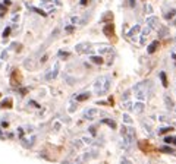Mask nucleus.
I'll return each instance as SVG.
<instances>
[{
  "instance_id": "7c9ffc66",
  "label": "nucleus",
  "mask_w": 176,
  "mask_h": 164,
  "mask_svg": "<svg viewBox=\"0 0 176 164\" xmlns=\"http://www.w3.org/2000/svg\"><path fill=\"white\" fill-rule=\"evenodd\" d=\"M90 133H91L93 136H95V135H97V131H95L94 126H91V128H90Z\"/></svg>"
},
{
  "instance_id": "58836bf2",
  "label": "nucleus",
  "mask_w": 176,
  "mask_h": 164,
  "mask_svg": "<svg viewBox=\"0 0 176 164\" xmlns=\"http://www.w3.org/2000/svg\"><path fill=\"white\" fill-rule=\"evenodd\" d=\"M7 126H9L7 122H2V128H7Z\"/></svg>"
},
{
  "instance_id": "c03bdc74",
  "label": "nucleus",
  "mask_w": 176,
  "mask_h": 164,
  "mask_svg": "<svg viewBox=\"0 0 176 164\" xmlns=\"http://www.w3.org/2000/svg\"><path fill=\"white\" fill-rule=\"evenodd\" d=\"M0 98H2V92H0Z\"/></svg>"
},
{
  "instance_id": "37998d69",
  "label": "nucleus",
  "mask_w": 176,
  "mask_h": 164,
  "mask_svg": "<svg viewBox=\"0 0 176 164\" xmlns=\"http://www.w3.org/2000/svg\"><path fill=\"white\" fill-rule=\"evenodd\" d=\"M173 144H176V138H173V141H172Z\"/></svg>"
},
{
  "instance_id": "a211bd4d",
  "label": "nucleus",
  "mask_w": 176,
  "mask_h": 164,
  "mask_svg": "<svg viewBox=\"0 0 176 164\" xmlns=\"http://www.w3.org/2000/svg\"><path fill=\"white\" fill-rule=\"evenodd\" d=\"M160 79H161V84L165 88L169 86V82H167V76H166V73L165 72H160Z\"/></svg>"
},
{
  "instance_id": "f03ea898",
  "label": "nucleus",
  "mask_w": 176,
  "mask_h": 164,
  "mask_svg": "<svg viewBox=\"0 0 176 164\" xmlns=\"http://www.w3.org/2000/svg\"><path fill=\"white\" fill-rule=\"evenodd\" d=\"M134 91H135V97L140 100V101H144L147 98V84L145 82H140L134 86Z\"/></svg>"
},
{
  "instance_id": "bb28decb",
  "label": "nucleus",
  "mask_w": 176,
  "mask_h": 164,
  "mask_svg": "<svg viewBox=\"0 0 176 164\" xmlns=\"http://www.w3.org/2000/svg\"><path fill=\"white\" fill-rule=\"evenodd\" d=\"M161 151H165V153H167V154H173V153H175V151H173L172 148H169V147H163Z\"/></svg>"
},
{
  "instance_id": "cd10ccee",
  "label": "nucleus",
  "mask_w": 176,
  "mask_h": 164,
  "mask_svg": "<svg viewBox=\"0 0 176 164\" xmlns=\"http://www.w3.org/2000/svg\"><path fill=\"white\" fill-rule=\"evenodd\" d=\"M65 31L71 34V32H73V31H75V27H73V25H68V27L65 28Z\"/></svg>"
},
{
  "instance_id": "f8f14e48",
  "label": "nucleus",
  "mask_w": 176,
  "mask_h": 164,
  "mask_svg": "<svg viewBox=\"0 0 176 164\" xmlns=\"http://www.w3.org/2000/svg\"><path fill=\"white\" fill-rule=\"evenodd\" d=\"M132 110H134L135 113H142V111H144V103H142V101L135 103L134 107H132Z\"/></svg>"
},
{
  "instance_id": "0eeeda50",
  "label": "nucleus",
  "mask_w": 176,
  "mask_h": 164,
  "mask_svg": "<svg viewBox=\"0 0 176 164\" xmlns=\"http://www.w3.org/2000/svg\"><path fill=\"white\" fill-rule=\"evenodd\" d=\"M159 47H160V43H159V41H153L151 44H150V46L147 47V53H148V54H153V53H156Z\"/></svg>"
},
{
  "instance_id": "5701e85b",
  "label": "nucleus",
  "mask_w": 176,
  "mask_h": 164,
  "mask_svg": "<svg viewBox=\"0 0 176 164\" xmlns=\"http://www.w3.org/2000/svg\"><path fill=\"white\" fill-rule=\"evenodd\" d=\"M122 107H123V108H126V110H132V103H131V101H128V100H125V103L122 104Z\"/></svg>"
},
{
  "instance_id": "c9c22d12",
  "label": "nucleus",
  "mask_w": 176,
  "mask_h": 164,
  "mask_svg": "<svg viewBox=\"0 0 176 164\" xmlns=\"http://www.w3.org/2000/svg\"><path fill=\"white\" fill-rule=\"evenodd\" d=\"M47 59H48V54H44V56L41 57V63H46V62H47Z\"/></svg>"
},
{
  "instance_id": "7ed1b4c3",
  "label": "nucleus",
  "mask_w": 176,
  "mask_h": 164,
  "mask_svg": "<svg viewBox=\"0 0 176 164\" xmlns=\"http://www.w3.org/2000/svg\"><path fill=\"white\" fill-rule=\"evenodd\" d=\"M10 82L13 86H19L21 82H22V75L18 69H15L13 72H12V76H10Z\"/></svg>"
},
{
  "instance_id": "a19ab883",
  "label": "nucleus",
  "mask_w": 176,
  "mask_h": 164,
  "mask_svg": "<svg viewBox=\"0 0 176 164\" xmlns=\"http://www.w3.org/2000/svg\"><path fill=\"white\" fill-rule=\"evenodd\" d=\"M172 57H173V59H175V60H176V54H175V53H173V54H172Z\"/></svg>"
},
{
  "instance_id": "39448f33",
  "label": "nucleus",
  "mask_w": 176,
  "mask_h": 164,
  "mask_svg": "<svg viewBox=\"0 0 176 164\" xmlns=\"http://www.w3.org/2000/svg\"><path fill=\"white\" fill-rule=\"evenodd\" d=\"M147 27L151 28V29H157V28L160 27L159 18H156V16H150V18H147Z\"/></svg>"
},
{
  "instance_id": "f257e3e1",
  "label": "nucleus",
  "mask_w": 176,
  "mask_h": 164,
  "mask_svg": "<svg viewBox=\"0 0 176 164\" xmlns=\"http://www.w3.org/2000/svg\"><path fill=\"white\" fill-rule=\"evenodd\" d=\"M94 88H95V92L98 95H104L109 92L110 90V79L107 76H101V78H98L94 84Z\"/></svg>"
},
{
  "instance_id": "e433bc0d",
  "label": "nucleus",
  "mask_w": 176,
  "mask_h": 164,
  "mask_svg": "<svg viewBox=\"0 0 176 164\" xmlns=\"http://www.w3.org/2000/svg\"><path fill=\"white\" fill-rule=\"evenodd\" d=\"M88 2H90V0H81V5H82V6H87Z\"/></svg>"
},
{
  "instance_id": "c756f323",
  "label": "nucleus",
  "mask_w": 176,
  "mask_h": 164,
  "mask_svg": "<svg viewBox=\"0 0 176 164\" xmlns=\"http://www.w3.org/2000/svg\"><path fill=\"white\" fill-rule=\"evenodd\" d=\"M129 94H131V91H126V92H125V94L122 95V100H123V101H125V100H128V98H129Z\"/></svg>"
},
{
  "instance_id": "b1692460",
  "label": "nucleus",
  "mask_w": 176,
  "mask_h": 164,
  "mask_svg": "<svg viewBox=\"0 0 176 164\" xmlns=\"http://www.w3.org/2000/svg\"><path fill=\"white\" fill-rule=\"evenodd\" d=\"M110 50H112L110 47H101V48L98 50V53L100 54H107V53H110Z\"/></svg>"
},
{
  "instance_id": "aec40b11",
  "label": "nucleus",
  "mask_w": 176,
  "mask_h": 164,
  "mask_svg": "<svg viewBox=\"0 0 176 164\" xmlns=\"http://www.w3.org/2000/svg\"><path fill=\"white\" fill-rule=\"evenodd\" d=\"M173 128L172 126H166V128H160L159 129V135H163V133H167V132H172Z\"/></svg>"
},
{
  "instance_id": "4be33fe9",
  "label": "nucleus",
  "mask_w": 176,
  "mask_h": 164,
  "mask_svg": "<svg viewBox=\"0 0 176 164\" xmlns=\"http://www.w3.org/2000/svg\"><path fill=\"white\" fill-rule=\"evenodd\" d=\"M6 12H7V7L2 3V5H0V18H3L6 15Z\"/></svg>"
},
{
  "instance_id": "ea45409f",
  "label": "nucleus",
  "mask_w": 176,
  "mask_h": 164,
  "mask_svg": "<svg viewBox=\"0 0 176 164\" xmlns=\"http://www.w3.org/2000/svg\"><path fill=\"white\" fill-rule=\"evenodd\" d=\"M122 164H131L128 160H122Z\"/></svg>"
},
{
  "instance_id": "f704fd0d",
  "label": "nucleus",
  "mask_w": 176,
  "mask_h": 164,
  "mask_svg": "<svg viewBox=\"0 0 176 164\" xmlns=\"http://www.w3.org/2000/svg\"><path fill=\"white\" fill-rule=\"evenodd\" d=\"M3 5H5L6 7H9V6L12 5V2H10V0H3Z\"/></svg>"
},
{
  "instance_id": "79ce46f5",
  "label": "nucleus",
  "mask_w": 176,
  "mask_h": 164,
  "mask_svg": "<svg viewBox=\"0 0 176 164\" xmlns=\"http://www.w3.org/2000/svg\"><path fill=\"white\" fill-rule=\"evenodd\" d=\"M175 16H176V15H175ZM173 25H176V18L173 19Z\"/></svg>"
},
{
  "instance_id": "6ab92c4d",
  "label": "nucleus",
  "mask_w": 176,
  "mask_h": 164,
  "mask_svg": "<svg viewBox=\"0 0 176 164\" xmlns=\"http://www.w3.org/2000/svg\"><path fill=\"white\" fill-rule=\"evenodd\" d=\"M165 103L167 106V108H173L175 107V103H173V100L169 97V95H165Z\"/></svg>"
},
{
  "instance_id": "4468645a",
  "label": "nucleus",
  "mask_w": 176,
  "mask_h": 164,
  "mask_svg": "<svg viewBox=\"0 0 176 164\" xmlns=\"http://www.w3.org/2000/svg\"><path fill=\"white\" fill-rule=\"evenodd\" d=\"M57 73H59V63H56L54 65V69L50 72L48 75H47V79H52V78H56L57 76Z\"/></svg>"
},
{
  "instance_id": "1a4fd4ad",
  "label": "nucleus",
  "mask_w": 176,
  "mask_h": 164,
  "mask_svg": "<svg viewBox=\"0 0 176 164\" xmlns=\"http://www.w3.org/2000/svg\"><path fill=\"white\" fill-rule=\"evenodd\" d=\"M90 97H91L90 92H82V94H79V95L75 97V100H77L78 103H82V101H87V100H90Z\"/></svg>"
},
{
  "instance_id": "6e6552de",
  "label": "nucleus",
  "mask_w": 176,
  "mask_h": 164,
  "mask_svg": "<svg viewBox=\"0 0 176 164\" xmlns=\"http://www.w3.org/2000/svg\"><path fill=\"white\" fill-rule=\"evenodd\" d=\"M88 48H90V44L88 43H81V44H78L77 46V53H84V52H87L88 53Z\"/></svg>"
},
{
  "instance_id": "4c0bfd02",
  "label": "nucleus",
  "mask_w": 176,
  "mask_h": 164,
  "mask_svg": "<svg viewBox=\"0 0 176 164\" xmlns=\"http://www.w3.org/2000/svg\"><path fill=\"white\" fill-rule=\"evenodd\" d=\"M129 6L131 7H135V0H129Z\"/></svg>"
},
{
  "instance_id": "423d86ee",
  "label": "nucleus",
  "mask_w": 176,
  "mask_h": 164,
  "mask_svg": "<svg viewBox=\"0 0 176 164\" xmlns=\"http://www.w3.org/2000/svg\"><path fill=\"white\" fill-rule=\"evenodd\" d=\"M97 114H98V108L93 107V108H88V110H85V113H84V117H85V119H88V120H93V119H94Z\"/></svg>"
},
{
  "instance_id": "a878e982",
  "label": "nucleus",
  "mask_w": 176,
  "mask_h": 164,
  "mask_svg": "<svg viewBox=\"0 0 176 164\" xmlns=\"http://www.w3.org/2000/svg\"><path fill=\"white\" fill-rule=\"evenodd\" d=\"M123 122H125V123H129V125H131V123H132V119H131V116H129V114H123Z\"/></svg>"
},
{
  "instance_id": "412c9836",
  "label": "nucleus",
  "mask_w": 176,
  "mask_h": 164,
  "mask_svg": "<svg viewBox=\"0 0 176 164\" xmlns=\"http://www.w3.org/2000/svg\"><path fill=\"white\" fill-rule=\"evenodd\" d=\"M175 15H176V10H175V9H172L170 12H167V13L165 15V18L169 21V19H173V18H175Z\"/></svg>"
},
{
  "instance_id": "ddd939ff",
  "label": "nucleus",
  "mask_w": 176,
  "mask_h": 164,
  "mask_svg": "<svg viewBox=\"0 0 176 164\" xmlns=\"http://www.w3.org/2000/svg\"><path fill=\"white\" fill-rule=\"evenodd\" d=\"M157 29H159V37L160 38H165V37L169 34V28L167 27H159Z\"/></svg>"
},
{
  "instance_id": "2f4dec72",
  "label": "nucleus",
  "mask_w": 176,
  "mask_h": 164,
  "mask_svg": "<svg viewBox=\"0 0 176 164\" xmlns=\"http://www.w3.org/2000/svg\"><path fill=\"white\" fill-rule=\"evenodd\" d=\"M172 141H173L172 136H166V138H165V142H166V144H172Z\"/></svg>"
},
{
  "instance_id": "473e14b6",
  "label": "nucleus",
  "mask_w": 176,
  "mask_h": 164,
  "mask_svg": "<svg viewBox=\"0 0 176 164\" xmlns=\"http://www.w3.org/2000/svg\"><path fill=\"white\" fill-rule=\"evenodd\" d=\"M59 56H60V57H69V53H66V52H60Z\"/></svg>"
},
{
  "instance_id": "393cba45",
  "label": "nucleus",
  "mask_w": 176,
  "mask_h": 164,
  "mask_svg": "<svg viewBox=\"0 0 176 164\" xmlns=\"http://www.w3.org/2000/svg\"><path fill=\"white\" fill-rule=\"evenodd\" d=\"M10 31H12V28L10 27H7V28H5V31H3V38L6 40L7 37H9V34H10Z\"/></svg>"
},
{
  "instance_id": "dca6fc26",
  "label": "nucleus",
  "mask_w": 176,
  "mask_h": 164,
  "mask_svg": "<svg viewBox=\"0 0 176 164\" xmlns=\"http://www.w3.org/2000/svg\"><path fill=\"white\" fill-rule=\"evenodd\" d=\"M101 22H113V13L112 12H106V13L103 15V18H101Z\"/></svg>"
},
{
  "instance_id": "f3484780",
  "label": "nucleus",
  "mask_w": 176,
  "mask_h": 164,
  "mask_svg": "<svg viewBox=\"0 0 176 164\" xmlns=\"http://www.w3.org/2000/svg\"><path fill=\"white\" fill-rule=\"evenodd\" d=\"M12 103H13V101H12V98H6L5 101H2L0 107H2V108H10L12 107Z\"/></svg>"
},
{
  "instance_id": "2eb2a0df",
  "label": "nucleus",
  "mask_w": 176,
  "mask_h": 164,
  "mask_svg": "<svg viewBox=\"0 0 176 164\" xmlns=\"http://www.w3.org/2000/svg\"><path fill=\"white\" fill-rule=\"evenodd\" d=\"M90 60L94 63V65H103V63H104V60H103L101 56H91Z\"/></svg>"
},
{
  "instance_id": "c85d7f7f",
  "label": "nucleus",
  "mask_w": 176,
  "mask_h": 164,
  "mask_svg": "<svg viewBox=\"0 0 176 164\" xmlns=\"http://www.w3.org/2000/svg\"><path fill=\"white\" fill-rule=\"evenodd\" d=\"M32 10H35L37 13H40V15H43V16H46V12L44 10H41V9H35V7H32Z\"/></svg>"
},
{
  "instance_id": "9d476101",
  "label": "nucleus",
  "mask_w": 176,
  "mask_h": 164,
  "mask_svg": "<svg viewBox=\"0 0 176 164\" xmlns=\"http://www.w3.org/2000/svg\"><path fill=\"white\" fill-rule=\"evenodd\" d=\"M101 123H103V125H107L110 129H116V128H118L116 122H115V120H112V119H103V120H101Z\"/></svg>"
},
{
  "instance_id": "20e7f679",
  "label": "nucleus",
  "mask_w": 176,
  "mask_h": 164,
  "mask_svg": "<svg viewBox=\"0 0 176 164\" xmlns=\"http://www.w3.org/2000/svg\"><path fill=\"white\" fill-rule=\"evenodd\" d=\"M103 32H104L106 37H109V38H113V37H115V25H113V22H109V23L104 25Z\"/></svg>"
},
{
  "instance_id": "9b49d317",
  "label": "nucleus",
  "mask_w": 176,
  "mask_h": 164,
  "mask_svg": "<svg viewBox=\"0 0 176 164\" xmlns=\"http://www.w3.org/2000/svg\"><path fill=\"white\" fill-rule=\"evenodd\" d=\"M140 31H141V27H140V25H135V27H132V29L128 32V37L134 40V37H135L138 32H140Z\"/></svg>"
},
{
  "instance_id": "72a5a7b5",
  "label": "nucleus",
  "mask_w": 176,
  "mask_h": 164,
  "mask_svg": "<svg viewBox=\"0 0 176 164\" xmlns=\"http://www.w3.org/2000/svg\"><path fill=\"white\" fill-rule=\"evenodd\" d=\"M145 12H147V13H151V12H153V9H151V6H150V5L145 6Z\"/></svg>"
}]
</instances>
